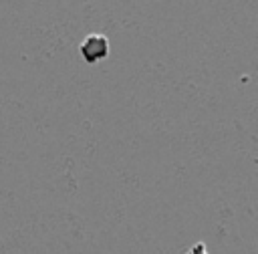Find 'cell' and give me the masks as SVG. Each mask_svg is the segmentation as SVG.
Returning a JSON list of instances; mask_svg holds the SVG:
<instances>
[{"instance_id": "2", "label": "cell", "mask_w": 258, "mask_h": 254, "mask_svg": "<svg viewBox=\"0 0 258 254\" xmlns=\"http://www.w3.org/2000/svg\"><path fill=\"white\" fill-rule=\"evenodd\" d=\"M185 254H208V252H206V244H204V242H198V244H194L191 248H187Z\"/></svg>"}, {"instance_id": "1", "label": "cell", "mask_w": 258, "mask_h": 254, "mask_svg": "<svg viewBox=\"0 0 258 254\" xmlns=\"http://www.w3.org/2000/svg\"><path fill=\"white\" fill-rule=\"evenodd\" d=\"M79 50L87 62H91V65L99 62V60L107 58V54H109V38L105 34H87L85 40L81 42Z\"/></svg>"}]
</instances>
